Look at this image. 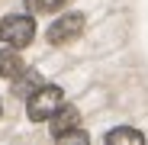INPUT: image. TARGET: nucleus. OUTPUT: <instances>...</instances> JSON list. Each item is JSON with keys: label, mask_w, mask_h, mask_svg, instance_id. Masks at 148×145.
<instances>
[{"label": "nucleus", "mask_w": 148, "mask_h": 145, "mask_svg": "<svg viewBox=\"0 0 148 145\" xmlns=\"http://www.w3.org/2000/svg\"><path fill=\"white\" fill-rule=\"evenodd\" d=\"M58 142H87V132H81L77 126H74V129H71V132H64Z\"/></svg>", "instance_id": "obj_9"}, {"label": "nucleus", "mask_w": 148, "mask_h": 145, "mask_svg": "<svg viewBox=\"0 0 148 145\" xmlns=\"http://www.w3.org/2000/svg\"><path fill=\"white\" fill-rule=\"evenodd\" d=\"M0 39H3L10 48H26L36 39V23L32 16H23V13H10L0 23Z\"/></svg>", "instance_id": "obj_2"}, {"label": "nucleus", "mask_w": 148, "mask_h": 145, "mask_svg": "<svg viewBox=\"0 0 148 145\" xmlns=\"http://www.w3.org/2000/svg\"><path fill=\"white\" fill-rule=\"evenodd\" d=\"M48 126H52V135H55V139H61L64 132H71L74 126H77V110H74V107H64V103H61V107L52 113Z\"/></svg>", "instance_id": "obj_4"}, {"label": "nucleus", "mask_w": 148, "mask_h": 145, "mask_svg": "<svg viewBox=\"0 0 148 145\" xmlns=\"http://www.w3.org/2000/svg\"><path fill=\"white\" fill-rule=\"evenodd\" d=\"M64 103V93L61 87L55 84H39L29 97H26V113L32 123H45V119H52V113Z\"/></svg>", "instance_id": "obj_1"}, {"label": "nucleus", "mask_w": 148, "mask_h": 145, "mask_svg": "<svg viewBox=\"0 0 148 145\" xmlns=\"http://www.w3.org/2000/svg\"><path fill=\"white\" fill-rule=\"evenodd\" d=\"M142 142H145V135L138 129H129V126L106 132V145H142Z\"/></svg>", "instance_id": "obj_6"}, {"label": "nucleus", "mask_w": 148, "mask_h": 145, "mask_svg": "<svg viewBox=\"0 0 148 145\" xmlns=\"http://www.w3.org/2000/svg\"><path fill=\"white\" fill-rule=\"evenodd\" d=\"M64 7V0H26V10L29 13H55Z\"/></svg>", "instance_id": "obj_8"}, {"label": "nucleus", "mask_w": 148, "mask_h": 145, "mask_svg": "<svg viewBox=\"0 0 148 145\" xmlns=\"http://www.w3.org/2000/svg\"><path fill=\"white\" fill-rule=\"evenodd\" d=\"M39 84H42V78L36 74V71H26V68H23L19 74H16V84H13V93H16V97H29V93H32V90H36Z\"/></svg>", "instance_id": "obj_7"}, {"label": "nucleus", "mask_w": 148, "mask_h": 145, "mask_svg": "<svg viewBox=\"0 0 148 145\" xmlns=\"http://www.w3.org/2000/svg\"><path fill=\"white\" fill-rule=\"evenodd\" d=\"M23 68H26V65H23V58L13 52L10 45H7V48H0V78H16Z\"/></svg>", "instance_id": "obj_5"}, {"label": "nucleus", "mask_w": 148, "mask_h": 145, "mask_svg": "<svg viewBox=\"0 0 148 145\" xmlns=\"http://www.w3.org/2000/svg\"><path fill=\"white\" fill-rule=\"evenodd\" d=\"M84 32V16L81 13H64V16H58L52 26H48V42L52 45H64V42H74Z\"/></svg>", "instance_id": "obj_3"}]
</instances>
